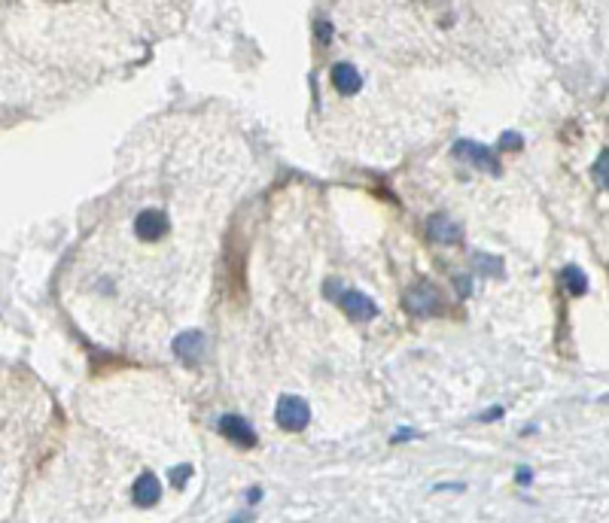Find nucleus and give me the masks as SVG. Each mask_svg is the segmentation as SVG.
<instances>
[{"instance_id": "obj_1", "label": "nucleus", "mask_w": 609, "mask_h": 523, "mask_svg": "<svg viewBox=\"0 0 609 523\" xmlns=\"http://www.w3.org/2000/svg\"><path fill=\"white\" fill-rule=\"evenodd\" d=\"M274 420L281 429L287 432H302L308 423H311V408L302 396H281L274 408Z\"/></svg>"}, {"instance_id": "obj_2", "label": "nucleus", "mask_w": 609, "mask_h": 523, "mask_svg": "<svg viewBox=\"0 0 609 523\" xmlns=\"http://www.w3.org/2000/svg\"><path fill=\"white\" fill-rule=\"evenodd\" d=\"M451 152H454L457 158L469 161V165H475V167H481V171H488L490 176H500V161H497V156H494V152H490L484 143H475V140H457Z\"/></svg>"}, {"instance_id": "obj_3", "label": "nucleus", "mask_w": 609, "mask_h": 523, "mask_svg": "<svg viewBox=\"0 0 609 523\" xmlns=\"http://www.w3.org/2000/svg\"><path fill=\"white\" fill-rule=\"evenodd\" d=\"M439 305H442V296H439V289L432 283H415L412 289L406 292V307L412 311L415 316H432L439 311Z\"/></svg>"}, {"instance_id": "obj_4", "label": "nucleus", "mask_w": 609, "mask_h": 523, "mask_svg": "<svg viewBox=\"0 0 609 523\" xmlns=\"http://www.w3.org/2000/svg\"><path fill=\"white\" fill-rule=\"evenodd\" d=\"M219 432H223L226 438L232 441V444L244 447V451H253L256 444H259V438H256L253 426L247 423L241 414H223L219 417Z\"/></svg>"}, {"instance_id": "obj_5", "label": "nucleus", "mask_w": 609, "mask_h": 523, "mask_svg": "<svg viewBox=\"0 0 609 523\" xmlns=\"http://www.w3.org/2000/svg\"><path fill=\"white\" fill-rule=\"evenodd\" d=\"M339 305L344 307V314H348L354 322H369V320H375V314H378V305L366 296V292H359V289L341 292Z\"/></svg>"}, {"instance_id": "obj_6", "label": "nucleus", "mask_w": 609, "mask_h": 523, "mask_svg": "<svg viewBox=\"0 0 609 523\" xmlns=\"http://www.w3.org/2000/svg\"><path fill=\"white\" fill-rule=\"evenodd\" d=\"M171 350L177 353V356L183 359V362L195 365L198 359L204 356V331H198V329H186V331H180V335L171 341Z\"/></svg>"}, {"instance_id": "obj_7", "label": "nucleus", "mask_w": 609, "mask_h": 523, "mask_svg": "<svg viewBox=\"0 0 609 523\" xmlns=\"http://www.w3.org/2000/svg\"><path fill=\"white\" fill-rule=\"evenodd\" d=\"M134 232L141 240H159L168 232V216L156 207H146L134 216Z\"/></svg>"}, {"instance_id": "obj_8", "label": "nucleus", "mask_w": 609, "mask_h": 523, "mask_svg": "<svg viewBox=\"0 0 609 523\" xmlns=\"http://www.w3.org/2000/svg\"><path fill=\"white\" fill-rule=\"evenodd\" d=\"M427 234L436 244H460V240H463L460 225L451 223V216H445V213H436V216L427 219Z\"/></svg>"}, {"instance_id": "obj_9", "label": "nucleus", "mask_w": 609, "mask_h": 523, "mask_svg": "<svg viewBox=\"0 0 609 523\" xmlns=\"http://www.w3.org/2000/svg\"><path fill=\"white\" fill-rule=\"evenodd\" d=\"M131 496H134V502L141 508H152L161 499V484L159 478L152 475V471H143L141 478L134 481V487H131Z\"/></svg>"}, {"instance_id": "obj_10", "label": "nucleus", "mask_w": 609, "mask_h": 523, "mask_svg": "<svg viewBox=\"0 0 609 523\" xmlns=\"http://www.w3.org/2000/svg\"><path fill=\"white\" fill-rule=\"evenodd\" d=\"M359 73L354 70V64H348V61H341V64H335L332 68V85L339 88L341 94H354L357 88H359Z\"/></svg>"}, {"instance_id": "obj_11", "label": "nucleus", "mask_w": 609, "mask_h": 523, "mask_svg": "<svg viewBox=\"0 0 609 523\" xmlns=\"http://www.w3.org/2000/svg\"><path fill=\"white\" fill-rule=\"evenodd\" d=\"M563 286H567L570 296H585V292H588V277H585L582 268L567 265V268H563Z\"/></svg>"}, {"instance_id": "obj_12", "label": "nucleus", "mask_w": 609, "mask_h": 523, "mask_svg": "<svg viewBox=\"0 0 609 523\" xmlns=\"http://www.w3.org/2000/svg\"><path fill=\"white\" fill-rule=\"evenodd\" d=\"M475 271L484 277H500L503 274V262L494 259V256L488 253H475Z\"/></svg>"}, {"instance_id": "obj_13", "label": "nucleus", "mask_w": 609, "mask_h": 523, "mask_svg": "<svg viewBox=\"0 0 609 523\" xmlns=\"http://www.w3.org/2000/svg\"><path fill=\"white\" fill-rule=\"evenodd\" d=\"M189 475H192V466H174V469H171V484L180 490L183 484L189 481Z\"/></svg>"}, {"instance_id": "obj_14", "label": "nucleus", "mask_w": 609, "mask_h": 523, "mask_svg": "<svg viewBox=\"0 0 609 523\" xmlns=\"http://www.w3.org/2000/svg\"><path fill=\"white\" fill-rule=\"evenodd\" d=\"M521 134H515V131H506V134L500 137V150H521Z\"/></svg>"}, {"instance_id": "obj_15", "label": "nucleus", "mask_w": 609, "mask_h": 523, "mask_svg": "<svg viewBox=\"0 0 609 523\" xmlns=\"http://www.w3.org/2000/svg\"><path fill=\"white\" fill-rule=\"evenodd\" d=\"M606 165H609V156H606V152H600L597 165H594V176H597L600 186H606Z\"/></svg>"}, {"instance_id": "obj_16", "label": "nucleus", "mask_w": 609, "mask_h": 523, "mask_svg": "<svg viewBox=\"0 0 609 523\" xmlns=\"http://www.w3.org/2000/svg\"><path fill=\"white\" fill-rule=\"evenodd\" d=\"M317 34H320V40L326 43L329 37H332V25H326V21H317Z\"/></svg>"}, {"instance_id": "obj_17", "label": "nucleus", "mask_w": 609, "mask_h": 523, "mask_svg": "<svg viewBox=\"0 0 609 523\" xmlns=\"http://www.w3.org/2000/svg\"><path fill=\"white\" fill-rule=\"evenodd\" d=\"M530 469H518V484H530Z\"/></svg>"}, {"instance_id": "obj_18", "label": "nucleus", "mask_w": 609, "mask_h": 523, "mask_svg": "<svg viewBox=\"0 0 609 523\" xmlns=\"http://www.w3.org/2000/svg\"><path fill=\"white\" fill-rule=\"evenodd\" d=\"M497 417H503V408H490L488 414H481V420H497Z\"/></svg>"}, {"instance_id": "obj_19", "label": "nucleus", "mask_w": 609, "mask_h": 523, "mask_svg": "<svg viewBox=\"0 0 609 523\" xmlns=\"http://www.w3.org/2000/svg\"><path fill=\"white\" fill-rule=\"evenodd\" d=\"M436 490H463V484H439Z\"/></svg>"}]
</instances>
